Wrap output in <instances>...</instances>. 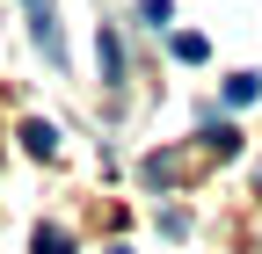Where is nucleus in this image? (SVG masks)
Masks as SVG:
<instances>
[{"label":"nucleus","instance_id":"obj_1","mask_svg":"<svg viewBox=\"0 0 262 254\" xmlns=\"http://www.w3.org/2000/svg\"><path fill=\"white\" fill-rule=\"evenodd\" d=\"M22 22H29V37H37V51L51 58H66V37H58V0H22Z\"/></svg>","mask_w":262,"mask_h":254},{"label":"nucleus","instance_id":"obj_2","mask_svg":"<svg viewBox=\"0 0 262 254\" xmlns=\"http://www.w3.org/2000/svg\"><path fill=\"white\" fill-rule=\"evenodd\" d=\"M95 51H102V87H124V44H117L110 22H102V37H95Z\"/></svg>","mask_w":262,"mask_h":254},{"label":"nucleus","instance_id":"obj_3","mask_svg":"<svg viewBox=\"0 0 262 254\" xmlns=\"http://www.w3.org/2000/svg\"><path fill=\"white\" fill-rule=\"evenodd\" d=\"M22 145L37 153V160H51V153H58V131H51L44 116H29V123H22Z\"/></svg>","mask_w":262,"mask_h":254},{"label":"nucleus","instance_id":"obj_4","mask_svg":"<svg viewBox=\"0 0 262 254\" xmlns=\"http://www.w3.org/2000/svg\"><path fill=\"white\" fill-rule=\"evenodd\" d=\"M168 51L182 58V66H196V58H211V44L196 37V29H182V37H168Z\"/></svg>","mask_w":262,"mask_h":254},{"label":"nucleus","instance_id":"obj_5","mask_svg":"<svg viewBox=\"0 0 262 254\" xmlns=\"http://www.w3.org/2000/svg\"><path fill=\"white\" fill-rule=\"evenodd\" d=\"M255 94H262V73H233V80H226V102H233V109L255 102Z\"/></svg>","mask_w":262,"mask_h":254},{"label":"nucleus","instance_id":"obj_6","mask_svg":"<svg viewBox=\"0 0 262 254\" xmlns=\"http://www.w3.org/2000/svg\"><path fill=\"white\" fill-rule=\"evenodd\" d=\"M37 254H73V240H66L58 225H37Z\"/></svg>","mask_w":262,"mask_h":254},{"label":"nucleus","instance_id":"obj_7","mask_svg":"<svg viewBox=\"0 0 262 254\" xmlns=\"http://www.w3.org/2000/svg\"><path fill=\"white\" fill-rule=\"evenodd\" d=\"M139 22L146 29H168V0H139Z\"/></svg>","mask_w":262,"mask_h":254},{"label":"nucleus","instance_id":"obj_8","mask_svg":"<svg viewBox=\"0 0 262 254\" xmlns=\"http://www.w3.org/2000/svg\"><path fill=\"white\" fill-rule=\"evenodd\" d=\"M110 254H131V247H110Z\"/></svg>","mask_w":262,"mask_h":254}]
</instances>
